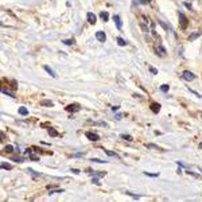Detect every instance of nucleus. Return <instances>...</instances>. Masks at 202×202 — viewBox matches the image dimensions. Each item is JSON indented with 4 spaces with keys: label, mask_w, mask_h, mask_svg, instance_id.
<instances>
[{
    "label": "nucleus",
    "mask_w": 202,
    "mask_h": 202,
    "mask_svg": "<svg viewBox=\"0 0 202 202\" xmlns=\"http://www.w3.org/2000/svg\"><path fill=\"white\" fill-rule=\"evenodd\" d=\"M42 105H47V106H53V102H51V101H47V100H44V101H42Z\"/></svg>",
    "instance_id": "19"
},
{
    "label": "nucleus",
    "mask_w": 202,
    "mask_h": 202,
    "mask_svg": "<svg viewBox=\"0 0 202 202\" xmlns=\"http://www.w3.org/2000/svg\"><path fill=\"white\" fill-rule=\"evenodd\" d=\"M145 175H148V176H159V174L158 172H145Z\"/></svg>",
    "instance_id": "22"
},
{
    "label": "nucleus",
    "mask_w": 202,
    "mask_h": 202,
    "mask_svg": "<svg viewBox=\"0 0 202 202\" xmlns=\"http://www.w3.org/2000/svg\"><path fill=\"white\" fill-rule=\"evenodd\" d=\"M117 43H119V46H125V44H127V42H125L123 38H117Z\"/></svg>",
    "instance_id": "16"
},
{
    "label": "nucleus",
    "mask_w": 202,
    "mask_h": 202,
    "mask_svg": "<svg viewBox=\"0 0 202 202\" xmlns=\"http://www.w3.org/2000/svg\"><path fill=\"white\" fill-rule=\"evenodd\" d=\"M101 18H102L104 22H106V20L109 19V15H108V12H104V11H102V12H101Z\"/></svg>",
    "instance_id": "13"
},
{
    "label": "nucleus",
    "mask_w": 202,
    "mask_h": 202,
    "mask_svg": "<svg viewBox=\"0 0 202 202\" xmlns=\"http://www.w3.org/2000/svg\"><path fill=\"white\" fill-rule=\"evenodd\" d=\"M151 73H152V74H156L158 71H156V69H154V67H151Z\"/></svg>",
    "instance_id": "29"
},
{
    "label": "nucleus",
    "mask_w": 202,
    "mask_h": 202,
    "mask_svg": "<svg viewBox=\"0 0 202 202\" xmlns=\"http://www.w3.org/2000/svg\"><path fill=\"white\" fill-rule=\"evenodd\" d=\"M63 190H61V189H58V190H53V191H50V194H55V193H62Z\"/></svg>",
    "instance_id": "27"
},
{
    "label": "nucleus",
    "mask_w": 202,
    "mask_h": 202,
    "mask_svg": "<svg viewBox=\"0 0 202 202\" xmlns=\"http://www.w3.org/2000/svg\"><path fill=\"white\" fill-rule=\"evenodd\" d=\"M198 36H199V32H195V34H193V35H190V36H189V40H194V39H197Z\"/></svg>",
    "instance_id": "18"
},
{
    "label": "nucleus",
    "mask_w": 202,
    "mask_h": 202,
    "mask_svg": "<svg viewBox=\"0 0 202 202\" xmlns=\"http://www.w3.org/2000/svg\"><path fill=\"white\" fill-rule=\"evenodd\" d=\"M121 139H124V140H128V141H132V140H133V137L129 136V135H121Z\"/></svg>",
    "instance_id": "17"
},
{
    "label": "nucleus",
    "mask_w": 202,
    "mask_h": 202,
    "mask_svg": "<svg viewBox=\"0 0 202 202\" xmlns=\"http://www.w3.org/2000/svg\"><path fill=\"white\" fill-rule=\"evenodd\" d=\"M85 136L88 137V139H89L90 141H97L98 139H100V136H98L97 133H93V132H90V131L86 132V133H85Z\"/></svg>",
    "instance_id": "4"
},
{
    "label": "nucleus",
    "mask_w": 202,
    "mask_h": 202,
    "mask_svg": "<svg viewBox=\"0 0 202 202\" xmlns=\"http://www.w3.org/2000/svg\"><path fill=\"white\" fill-rule=\"evenodd\" d=\"M62 43L67 44V46H71V44L74 43V40H73V39H65V40H62Z\"/></svg>",
    "instance_id": "15"
},
{
    "label": "nucleus",
    "mask_w": 202,
    "mask_h": 202,
    "mask_svg": "<svg viewBox=\"0 0 202 202\" xmlns=\"http://www.w3.org/2000/svg\"><path fill=\"white\" fill-rule=\"evenodd\" d=\"M199 148H201V149H202V143H199Z\"/></svg>",
    "instance_id": "31"
},
{
    "label": "nucleus",
    "mask_w": 202,
    "mask_h": 202,
    "mask_svg": "<svg viewBox=\"0 0 202 202\" xmlns=\"http://www.w3.org/2000/svg\"><path fill=\"white\" fill-rule=\"evenodd\" d=\"M44 70L47 71V73H48V74H50V75H51V77H54V78L57 77V75H55V73H54V70H51V69H50L48 66H44Z\"/></svg>",
    "instance_id": "11"
},
{
    "label": "nucleus",
    "mask_w": 202,
    "mask_h": 202,
    "mask_svg": "<svg viewBox=\"0 0 202 202\" xmlns=\"http://www.w3.org/2000/svg\"><path fill=\"white\" fill-rule=\"evenodd\" d=\"M113 20H114V23H116L117 28H119V30H121V19H120L119 15H114V16H113Z\"/></svg>",
    "instance_id": "8"
},
{
    "label": "nucleus",
    "mask_w": 202,
    "mask_h": 202,
    "mask_svg": "<svg viewBox=\"0 0 202 202\" xmlns=\"http://www.w3.org/2000/svg\"><path fill=\"white\" fill-rule=\"evenodd\" d=\"M12 151H13L12 145H7V147H5V152H12Z\"/></svg>",
    "instance_id": "20"
},
{
    "label": "nucleus",
    "mask_w": 202,
    "mask_h": 202,
    "mask_svg": "<svg viewBox=\"0 0 202 202\" xmlns=\"http://www.w3.org/2000/svg\"><path fill=\"white\" fill-rule=\"evenodd\" d=\"M96 38H97V40H100V42H105L106 35H105V32H104V31H97V32H96Z\"/></svg>",
    "instance_id": "5"
},
{
    "label": "nucleus",
    "mask_w": 202,
    "mask_h": 202,
    "mask_svg": "<svg viewBox=\"0 0 202 202\" xmlns=\"http://www.w3.org/2000/svg\"><path fill=\"white\" fill-rule=\"evenodd\" d=\"M151 109H152L154 113H158L159 110H160V105H159L158 102H152V104H151Z\"/></svg>",
    "instance_id": "9"
},
{
    "label": "nucleus",
    "mask_w": 202,
    "mask_h": 202,
    "mask_svg": "<svg viewBox=\"0 0 202 202\" xmlns=\"http://www.w3.org/2000/svg\"><path fill=\"white\" fill-rule=\"evenodd\" d=\"M92 162H97V163H105V160H101V159H92Z\"/></svg>",
    "instance_id": "26"
},
{
    "label": "nucleus",
    "mask_w": 202,
    "mask_h": 202,
    "mask_svg": "<svg viewBox=\"0 0 202 202\" xmlns=\"http://www.w3.org/2000/svg\"><path fill=\"white\" fill-rule=\"evenodd\" d=\"M184 5H186V7H187V8H189V9H193V7H191V4H189V3H184Z\"/></svg>",
    "instance_id": "28"
},
{
    "label": "nucleus",
    "mask_w": 202,
    "mask_h": 202,
    "mask_svg": "<svg viewBox=\"0 0 202 202\" xmlns=\"http://www.w3.org/2000/svg\"><path fill=\"white\" fill-rule=\"evenodd\" d=\"M12 160H15V162H18V163L23 162V159H22V158H18V156H13V158H12Z\"/></svg>",
    "instance_id": "24"
},
{
    "label": "nucleus",
    "mask_w": 202,
    "mask_h": 202,
    "mask_svg": "<svg viewBox=\"0 0 202 202\" xmlns=\"http://www.w3.org/2000/svg\"><path fill=\"white\" fill-rule=\"evenodd\" d=\"M105 154H108L109 156H117V154H114V152H112V151H108V149H105Z\"/></svg>",
    "instance_id": "21"
},
{
    "label": "nucleus",
    "mask_w": 202,
    "mask_h": 202,
    "mask_svg": "<svg viewBox=\"0 0 202 202\" xmlns=\"http://www.w3.org/2000/svg\"><path fill=\"white\" fill-rule=\"evenodd\" d=\"M48 135H50V136H58V132L55 131V129H53V128H50V129H48Z\"/></svg>",
    "instance_id": "14"
},
{
    "label": "nucleus",
    "mask_w": 202,
    "mask_h": 202,
    "mask_svg": "<svg viewBox=\"0 0 202 202\" xmlns=\"http://www.w3.org/2000/svg\"><path fill=\"white\" fill-rule=\"evenodd\" d=\"M147 147H148V148H155V149H159V151H162V149L159 148V147H156V145H154V144H147Z\"/></svg>",
    "instance_id": "23"
},
{
    "label": "nucleus",
    "mask_w": 202,
    "mask_h": 202,
    "mask_svg": "<svg viewBox=\"0 0 202 202\" xmlns=\"http://www.w3.org/2000/svg\"><path fill=\"white\" fill-rule=\"evenodd\" d=\"M19 113L22 114V116H27V114H28V109L24 108V106H22V108H19Z\"/></svg>",
    "instance_id": "10"
},
{
    "label": "nucleus",
    "mask_w": 202,
    "mask_h": 202,
    "mask_svg": "<svg viewBox=\"0 0 202 202\" xmlns=\"http://www.w3.org/2000/svg\"><path fill=\"white\" fill-rule=\"evenodd\" d=\"M182 78L186 79V81H193V79L195 78V75H194V73H191V71L184 70L183 73H182Z\"/></svg>",
    "instance_id": "2"
},
{
    "label": "nucleus",
    "mask_w": 202,
    "mask_h": 202,
    "mask_svg": "<svg viewBox=\"0 0 202 202\" xmlns=\"http://www.w3.org/2000/svg\"><path fill=\"white\" fill-rule=\"evenodd\" d=\"M155 51H156V54L160 55V57H166V54H167L166 48L163 47L162 44H156V46H155Z\"/></svg>",
    "instance_id": "3"
},
{
    "label": "nucleus",
    "mask_w": 202,
    "mask_h": 202,
    "mask_svg": "<svg viewBox=\"0 0 202 202\" xmlns=\"http://www.w3.org/2000/svg\"><path fill=\"white\" fill-rule=\"evenodd\" d=\"M179 24H180V28H186L187 24H189V19L186 18L184 13H180V12H179Z\"/></svg>",
    "instance_id": "1"
},
{
    "label": "nucleus",
    "mask_w": 202,
    "mask_h": 202,
    "mask_svg": "<svg viewBox=\"0 0 202 202\" xmlns=\"http://www.w3.org/2000/svg\"><path fill=\"white\" fill-rule=\"evenodd\" d=\"M67 112H77V110H79V105L78 104H70V105H67L65 108Z\"/></svg>",
    "instance_id": "7"
},
{
    "label": "nucleus",
    "mask_w": 202,
    "mask_h": 202,
    "mask_svg": "<svg viewBox=\"0 0 202 202\" xmlns=\"http://www.w3.org/2000/svg\"><path fill=\"white\" fill-rule=\"evenodd\" d=\"M71 172H74V174H79V171L77 170V168H74V170H71Z\"/></svg>",
    "instance_id": "30"
},
{
    "label": "nucleus",
    "mask_w": 202,
    "mask_h": 202,
    "mask_svg": "<svg viewBox=\"0 0 202 202\" xmlns=\"http://www.w3.org/2000/svg\"><path fill=\"white\" fill-rule=\"evenodd\" d=\"M160 89H162L163 92H167V90H168V85H162V86H160Z\"/></svg>",
    "instance_id": "25"
},
{
    "label": "nucleus",
    "mask_w": 202,
    "mask_h": 202,
    "mask_svg": "<svg viewBox=\"0 0 202 202\" xmlns=\"http://www.w3.org/2000/svg\"><path fill=\"white\" fill-rule=\"evenodd\" d=\"M86 19H88V22L90 23V24H94V23H96V20H97L96 15H94L93 12H88V13H86Z\"/></svg>",
    "instance_id": "6"
},
{
    "label": "nucleus",
    "mask_w": 202,
    "mask_h": 202,
    "mask_svg": "<svg viewBox=\"0 0 202 202\" xmlns=\"http://www.w3.org/2000/svg\"><path fill=\"white\" fill-rule=\"evenodd\" d=\"M1 168H4V170H11L12 166L8 164V163H5V162H1Z\"/></svg>",
    "instance_id": "12"
}]
</instances>
